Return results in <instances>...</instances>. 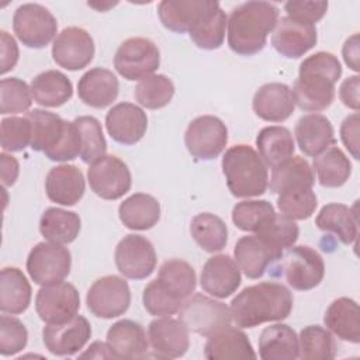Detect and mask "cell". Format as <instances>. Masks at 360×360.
I'll return each mask as SVG.
<instances>
[{
    "label": "cell",
    "mask_w": 360,
    "mask_h": 360,
    "mask_svg": "<svg viewBox=\"0 0 360 360\" xmlns=\"http://www.w3.org/2000/svg\"><path fill=\"white\" fill-rule=\"evenodd\" d=\"M294 305L290 290L276 281H262L243 288L231 302L232 321L238 328H256L264 322L285 319Z\"/></svg>",
    "instance_id": "obj_1"
},
{
    "label": "cell",
    "mask_w": 360,
    "mask_h": 360,
    "mask_svg": "<svg viewBox=\"0 0 360 360\" xmlns=\"http://www.w3.org/2000/svg\"><path fill=\"white\" fill-rule=\"evenodd\" d=\"M342 76V65L330 52H316L305 58L291 90L294 104L302 111L319 112L335 100V84Z\"/></svg>",
    "instance_id": "obj_2"
},
{
    "label": "cell",
    "mask_w": 360,
    "mask_h": 360,
    "mask_svg": "<svg viewBox=\"0 0 360 360\" xmlns=\"http://www.w3.org/2000/svg\"><path fill=\"white\" fill-rule=\"evenodd\" d=\"M278 7L269 1H246L228 18V45L240 56L259 53L278 21Z\"/></svg>",
    "instance_id": "obj_3"
},
{
    "label": "cell",
    "mask_w": 360,
    "mask_h": 360,
    "mask_svg": "<svg viewBox=\"0 0 360 360\" xmlns=\"http://www.w3.org/2000/svg\"><path fill=\"white\" fill-rule=\"evenodd\" d=\"M226 186L238 198L259 197L269 187L267 166L249 145L231 146L221 162Z\"/></svg>",
    "instance_id": "obj_4"
},
{
    "label": "cell",
    "mask_w": 360,
    "mask_h": 360,
    "mask_svg": "<svg viewBox=\"0 0 360 360\" xmlns=\"http://www.w3.org/2000/svg\"><path fill=\"white\" fill-rule=\"evenodd\" d=\"M179 319L184 323L188 332L191 330L208 338L229 326L232 315L226 304L202 294H194L183 302L179 311Z\"/></svg>",
    "instance_id": "obj_5"
},
{
    "label": "cell",
    "mask_w": 360,
    "mask_h": 360,
    "mask_svg": "<svg viewBox=\"0 0 360 360\" xmlns=\"http://www.w3.org/2000/svg\"><path fill=\"white\" fill-rule=\"evenodd\" d=\"M72 266L68 248L55 242H39L28 253L27 271L38 285H52L63 281Z\"/></svg>",
    "instance_id": "obj_6"
},
{
    "label": "cell",
    "mask_w": 360,
    "mask_h": 360,
    "mask_svg": "<svg viewBox=\"0 0 360 360\" xmlns=\"http://www.w3.org/2000/svg\"><path fill=\"white\" fill-rule=\"evenodd\" d=\"M281 270L290 287L308 291L323 280L325 263L322 256L311 246L292 245L283 252Z\"/></svg>",
    "instance_id": "obj_7"
},
{
    "label": "cell",
    "mask_w": 360,
    "mask_h": 360,
    "mask_svg": "<svg viewBox=\"0 0 360 360\" xmlns=\"http://www.w3.org/2000/svg\"><path fill=\"white\" fill-rule=\"evenodd\" d=\"M13 30L22 45L41 49L55 38L58 21L46 7L38 3H25L14 11Z\"/></svg>",
    "instance_id": "obj_8"
},
{
    "label": "cell",
    "mask_w": 360,
    "mask_h": 360,
    "mask_svg": "<svg viewBox=\"0 0 360 360\" xmlns=\"http://www.w3.org/2000/svg\"><path fill=\"white\" fill-rule=\"evenodd\" d=\"M160 65V52L158 45L142 37L125 39L114 56V68L120 76L127 80H142Z\"/></svg>",
    "instance_id": "obj_9"
},
{
    "label": "cell",
    "mask_w": 360,
    "mask_h": 360,
    "mask_svg": "<svg viewBox=\"0 0 360 360\" xmlns=\"http://www.w3.org/2000/svg\"><path fill=\"white\" fill-rule=\"evenodd\" d=\"M184 143L193 158L212 160L222 153L228 143L226 125L218 117L200 115L188 124Z\"/></svg>",
    "instance_id": "obj_10"
},
{
    "label": "cell",
    "mask_w": 360,
    "mask_h": 360,
    "mask_svg": "<svg viewBox=\"0 0 360 360\" xmlns=\"http://www.w3.org/2000/svg\"><path fill=\"white\" fill-rule=\"evenodd\" d=\"M89 311L103 319H112L125 314L131 304L128 283L118 276H104L96 280L86 295Z\"/></svg>",
    "instance_id": "obj_11"
},
{
    "label": "cell",
    "mask_w": 360,
    "mask_h": 360,
    "mask_svg": "<svg viewBox=\"0 0 360 360\" xmlns=\"http://www.w3.org/2000/svg\"><path fill=\"white\" fill-rule=\"evenodd\" d=\"M91 191L103 200H118L127 194L132 184L128 166L114 155H104L87 169Z\"/></svg>",
    "instance_id": "obj_12"
},
{
    "label": "cell",
    "mask_w": 360,
    "mask_h": 360,
    "mask_svg": "<svg viewBox=\"0 0 360 360\" xmlns=\"http://www.w3.org/2000/svg\"><path fill=\"white\" fill-rule=\"evenodd\" d=\"M118 271L131 280L149 277L156 267V252L149 239L142 235L124 236L114 252Z\"/></svg>",
    "instance_id": "obj_13"
},
{
    "label": "cell",
    "mask_w": 360,
    "mask_h": 360,
    "mask_svg": "<svg viewBox=\"0 0 360 360\" xmlns=\"http://www.w3.org/2000/svg\"><path fill=\"white\" fill-rule=\"evenodd\" d=\"M80 295L70 283L60 281L52 285H42L35 297V311L46 323H62L77 315Z\"/></svg>",
    "instance_id": "obj_14"
},
{
    "label": "cell",
    "mask_w": 360,
    "mask_h": 360,
    "mask_svg": "<svg viewBox=\"0 0 360 360\" xmlns=\"http://www.w3.org/2000/svg\"><path fill=\"white\" fill-rule=\"evenodd\" d=\"M94 56V41L91 35L80 27L63 28L52 45V58L66 70H80L86 68Z\"/></svg>",
    "instance_id": "obj_15"
},
{
    "label": "cell",
    "mask_w": 360,
    "mask_h": 360,
    "mask_svg": "<svg viewBox=\"0 0 360 360\" xmlns=\"http://www.w3.org/2000/svg\"><path fill=\"white\" fill-rule=\"evenodd\" d=\"M90 322L83 315H75L62 323H48L42 329L45 347L53 356H73L89 342Z\"/></svg>",
    "instance_id": "obj_16"
},
{
    "label": "cell",
    "mask_w": 360,
    "mask_h": 360,
    "mask_svg": "<svg viewBox=\"0 0 360 360\" xmlns=\"http://www.w3.org/2000/svg\"><path fill=\"white\" fill-rule=\"evenodd\" d=\"M318 34L312 24L301 22L290 17H283L277 21L271 35L274 49L285 58L297 59L304 56L316 45Z\"/></svg>",
    "instance_id": "obj_17"
},
{
    "label": "cell",
    "mask_w": 360,
    "mask_h": 360,
    "mask_svg": "<svg viewBox=\"0 0 360 360\" xmlns=\"http://www.w3.org/2000/svg\"><path fill=\"white\" fill-rule=\"evenodd\" d=\"M148 339L152 350L162 359H177L190 347L188 329L180 319L162 316L153 319L148 326Z\"/></svg>",
    "instance_id": "obj_18"
},
{
    "label": "cell",
    "mask_w": 360,
    "mask_h": 360,
    "mask_svg": "<svg viewBox=\"0 0 360 360\" xmlns=\"http://www.w3.org/2000/svg\"><path fill=\"white\" fill-rule=\"evenodd\" d=\"M218 6L215 0H163L158 6V15L165 28L183 34L190 32Z\"/></svg>",
    "instance_id": "obj_19"
},
{
    "label": "cell",
    "mask_w": 360,
    "mask_h": 360,
    "mask_svg": "<svg viewBox=\"0 0 360 360\" xmlns=\"http://www.w3.org/2000/svg\"><path fill=\"white\" fill-rule=\"evenodd\" d=\"M108 135L121 145H135L148 129L146 112L132 103H118L105 115Z\"/></svg>",
    "instance_id": "obj_20"
},
{
    "label": "cell",
    "mask_w": 360,
    "mask_h": 360,
    "mask_svg": "<svg viewBox=\"0 0 360 360\" xmlns=\"http://www.w3.org/2000/svg\"><path fill=\"white\" fill-rule=\"evenodd\" d=\"M240 270L229 255L210 257L201 270V288L215 298L231 297L240 285Z\"/></svg>",
    "instance_id": "obj_21"
},
{
    "label": "cell",
    "mask_w": 360,
    "mask_h": 360,
    "mask_svg": "<svg viewBox=\"0 0 360 360\" xmlns=\"http://www.w3.org/2000/svg\"><path fill=\"white\" fill-rule=\"evenodd\" d=\"M281 256V253L271 249L257 235L242 236L233 248V257L239 270H242L248 278L253 280L260 278L267 267L280 260Z\"/></svg>",
    "instance_id": "obj_22"
},
{
    "label": "cell",
    "mask_w": 360,
    "mask_h": 360,
    "mask_svg": "<svg viewBox=\"0 0 360 360\" xmlns=\"http://www.w3.org/2000/svg\"><path fill=\"white\" fill-rule=\"evenodd\" d=\"M252 108L263 121L283 122L295 108L291 89L284 83H266L256 90Z\"/></svg>",
    "instance_id": "obj_23"
},
{
    "label": "cell",
    "mask_w": 360,
    "mask_h": 360,
    "mask_svg": "<svg viewBox=\"0 0 360 360\" xmlns=\"http://www.w3.org/2000/svg\"><path fill=\"white\" fill-rule=\"evenodd\" d=\"M86 181L82 170L75 165L52 167L45 177V191L51 201L60 205H75L84 194Z\"/></svg>",
    "instance_id": "obj_24"
},
{
    "label": "cell",
    "mask_w": 360,
    "mask_h": 360,
    "mask_svg": "<svg viewBox=\"0 0 360 360\" xmlns=\"http://www.w3.org/2000/svg\"><path fill=\"white\" fill-rule=\"evenodd\" d=\"M300 150L311 158L325 152L335 143V131L330 121L322 114L302 115L294 129Z\"/></svg>",
    "instance_id": "obj_25"
},
{
    "label": "cell",
    "mask_w": 360,
    "mask_h": 360,
    "mask_svg": "<svg viewBox=\"0 0 360 360\" xmlns=\"http://www.w3.org/2000/svg\"><path fill=\"white\" fill-rule=\"evenodd\" d=\"M120 83L115 75L104 68L87 70L77 83L79 98L89 107L105 108L118 97Z\"/></svg>",
    "instance_id": "obj_26"
},
{
    "label": "cell",
    "mask_w": 360,
    "mask_h": 360,
    "mask_svg": "<svg viewBox=\"0 0 360 360\" xmlns=\"http://www.w3.org/2000/svg\"><path fill=\"white\" fill-rule=\"evenodd\" d=\"M204 357L208 360H246L256 359V353L246 333L229 325L208 336Z\"/></svg>",
    "instance_id": "obj_27"
},
{
    "label": "cell",
    "mask_w": 360,
    "mask_h": 360,
    "mask_svg": "<svg viewBox=\"0 0 360 360\" xmlns=\"http://www.w3.org/2000/svg\"><path fill=\"white\" fill-rule=\"evenodd\" d=\"M107 343L117 359H138L148 352L149 339L141 323L121 319L107 330Z\"/></svg>",
    "instance_id": "obj_28"
},
{
    "label": "cell",
    "mask_w": 360,
    "mask_h": 360,
    "mask_svg": "<svg viewBox=\"0 0 360 360\" xmlns=\"http://www.w3.org/2000/svg\"><path fill=\"white\" fill-rule=\"evenodd\" d=\"M325 326L339 339L350 343L360 342L359 305L354 300L340 297L328 307L323 316Z\"/></svg>",
    "instance_id": "obj_29"
},
{
    "label": "cell",
    "mask_w": 360,
    "mask_h": 360,
    "mask_svg": "<svg viewBox=\"0 0 360 360\" xmlns=\"http://www.w3.org/2000/svg\"><path fill=\"white\" fill-rule=\"evenodd\" d=\"M118 215L128 229L146 231L159 222L160 204L150 194L135 193L120 204Z\"/></svg>",
    "instance_id": "obj_30"
},
{
    "label": "cell",
    "mask_w": 360,
    "mask_h": 360,
    "mask_svg": "<svg viewBox=\"0 0 360 360\" xmlns=\"http://www.w3.org/2000/svg\"><path fill=\"white\" fill-rule=\"evenodd\" d=\"M298 336L285 323L263 329L259 338V356L263 360H294L298 357Z\"/></svg>",
    "instance_id": "obj_31"
},
{
    "label": "cell",
    "mask_w": 360,
    "mask_h": 360,
    "mask_svg": "<svg viewBox=\"0 0 360 360\" xmlns=\"http://www.w3.org/2000/svg\"><path fill=\"white\" fill-rule=\"evenodd\" d=\"M31 93L35 103L42 107H60L73 96V86L69 77L59 70H45L31 80Z\"/></svg>",
    "instance_id": "obj_32"
},
{
    "label": "cell",
    "mask_w": 360,
    "mask_h": 360,
    "mask_svg": "<svg viewBox=\"0 0 360 360\" xmlns=\"http://www.w3.org/2000/svg\"><path fill=\"white\" fill-rule=\"evenodd\" d=\"M32 290L17 267H4L0 273V309L4 314L17 315L24 312L31 302Z\"/></svg>",
    "instance_id": "obj_33"
},
{
    "label": "cell",
    "mask_w": 360,
    "mask_h": 360,
    "mask_svg": "<svg viewBox=\"0 0 360 360\" xmlns=\"http://www.w3.org/2000/svg\"><path fill=\"white\" fill-rule=\"evenodd\" d=\"M259 156L267 167H276L292 158L295 143L285 127H264L256 136Z\"/></svg>",
    "instance_id": "obj_34"
},
{
    "label": "cell",
    "mask_w": 360,
    "mask_h": 360,
    "mask_svg": "<svg viewBox=\"0 0 360 360\" xmlns=\"http://www.w3.org/2000/svg\"><path fill=\"white\" fill-rule=\"evenodd\" d=\"M31 124L32 138L31 148L37 152H48L53 149L65 135L68 121L62 120L58 114L34 108L25 114Z\"/></svg>",
    "instance_id": "obj_35"
},
{
    "label": "cell",
    "mask_w": 360,
    "mask_h": 360,
    "mask_svg": "<svg viewBox=\"0 0 360 360\" xmlns=\"http://www.w3.org/2000/svg\"><path fill=\"white\" fill-rule=\"evenodd\" d=\"M315 176L311 165L301 156H292L281 165L271 169L270 191L281 194L295 188H312Z\"/></svg>",
    "instance_id": "obj_36"
},
{
    "label": "cell",
    "mask_w": 360,
    "mask_h": 360,
    "mask_svg": "<svg viewBox=\"0 0 360 360\" xmlns=\"http://www.w3.org/2000/svg\"><path fill=\"white\" fill-rule=\"evenodd\" d=\"M357 224V214L340 202L323 205L315 218V225L321 231L333 233L343 245H352L356 240Z\"/></svg>",
    "instance_id": "obj_37"
},
{
    "label": "cell",
    "mask_w": 360,
    "mask_h": 360,
    "mask_svg": "<svg viewBox=\"0 0 360 360\" xmlns=\"http://www.w3.org/2000/svg\"><path fill=\"white\" fill-rule=\"evenodd\" d=\"M80 217L68 210L51 207L46 208L39 219L41 235L55 243H72L80 233Z\"/></svg>",
    "instance_id": "obj_38"
},
{
    "label": "cell",
    "mask_w": 360,
    "mask_h": 360,
    "mask_svg": "<svg viewBox=\"0 0 360 360\" xmlns=\"http://www.w3.org/2000/svg\"><path fill=\"white\" fill-rule=\"evenodd\" d=\"M312 166L319 184L328 188L342 187L352 174V163L338 146H330L315 156Z\"/></svg>",
    "instance_id": "obj_39"
},
{
    "label": "cell",
    "mask_w": 360,
    "mask_h": 360,
    "mask_svg": "<svg viewBox=\"0 0 360 360\" xmlns=\"http://www.w3.org/2000/svg\"><path fill=\"white\" fill-rule=\"evenodd\" d=\"M190 233L195 243L208 253L222 250L228 242L226 224L211 212L197 214L191 219Z\"/></svg>",
    "instance_id": "obj_40"
},
{
    "label": "cell",
    "mask_w": 360,
    "mask_h": 360,
    "mask_svg": "<svg viewBox=\"0 0 360 360\" xmlns=\"http://www.w3.org/2000/svg\"><path fill=\"white\" fill-rule=\"evenodd\" d=\"M158 280L173 295L186 301L195 291L197 277L194 269L181 259H169L160 269Z\"/></svg>",
    "instance_id": "obj_41"
},
{
    "label": "cell",
    "mask_w": 360,
    "mask_h": 360,
    "mask_svg": "<svg viewBox=\"0 0 360 360\" xmlns=\"http://www.w3.org/2000/svg\"><path fill=\"white\" fill-rule=\"evenodd\" d=\"M298 345V357L302 360H332L336 356L332 333L319 325L305 326L300 332Z\"/></svg>",
    "instance_id": "obj_42"
},
{
    "label": "cell",
    "mask_w": 360,
    "mask_h": 360,
    "mask_svg": "<svg viewBox=\"0 0 360 360\" xmlns=\"http://www.w3.org/2000/svg\"><path fill=\"white\" fill-rule=\"evenodd\" d=\"M276 215L274 207L266 200H245L232 210V222L243 232H259Z\"/></svg>",
    "instance_id": "obj_43"
},
{
    "label": "cell",
    "mask_w": 360,
    "mask_h": 360,
    "mask_svg": "<svg viewBox=\"0 0 360 360\" xmlns=\"http://www.w3.org/2000/svg\"><path fill=\"white\" fill-rule=\"evenodd\" d=\"M174 96V84L165 75H150L139 80L135 86L134 97L142 107L148 110H159L166 107Z\"/></svg>",
    "instance_id": "obj_44"
},
{
    "label": "cell",
    "mask_w": 360,
    "mask_h": 360,
    "mask_svg": "<svg viewBox=\"0 0 360 360\" xmlns=\"http://www.w3.org/2000/svg\"><path fill=\"white\" fill-rule=\"evenodd\" d=\"M226 22V14L221 8V6H218L211 10L194 28H191L188 35L193 42L201 49H218L225 39Z\"/></svg>",
    "instance_id": "obj_45"
},
{
    "label": "cell",
    "mask_w": 360,
    "mask_h": 360,
    "mask_svg": "<svg viewBox=\"0 0 360 360\" xmlns=\"http://www.w3.org/2000/svg\"><path fill=\"white\" fill-rule=\"evenodd\" d=\"M80 135V159L84 163L91 165L97 159L105 155L107 142L103 134L101 124L97 118L91 115H82L77 117L75 121Z\"/></svg>",
    "instance_id": "obj_46"
},
{
    "label": "cell",
    "mask_w": 360,
    "mask_h": 360,
    "mask_svg": "<svg viewBox=\"0 0 360 360\" xmlns=\"http://www.w3.org/2000/svg\"><path fill=\"white\" fill-rule=\"evenodd\" d=\"M255 235L264 240L271 249L283 255L285 249L297 242L300 228L295 221L284 217L283 214H276L274 218Z\"/></svg>",
    "instance_id": "obj_47"
},
{
    "label": "cell",
    "mask_w": 360,
    "mask_h": 360,
    "mask_svg": "<svg viewBox=\"0 0 360 360\" xmlns=\"http://www.w3.org/2000/svg\"><path fill=\"white\" fill-rule=\"evenodd\" d=\"M316 205L318 198L312 188L288 190L278 194L277 198L280 212L292 221L308 219L315 212Z\"/></svg>",
    "instance_id": "obj_48"
},
{
    "label": "cell",
    "mask_w": 360,
    "mask_h": 360,
    "mask_svg": "<svg viewBox=\"0 0 360 360\" xmlns=\"http://www.w3.org/2000/svg\"><path fill=\"white\" fill-rule=\"evenodd\" d=\"M32 93L28 84L18 77H6L0 82V112L18 114L30 110Z\"/></svg>",
    "instance_id": "obj_49"
},
{
    "label": "cell",
    "mask_w": 360,
    "mask_h": 360,
    "mask_svg": "<svg viewBox=\"0 0 360 360\" xmlns=\"http://www.w3.org/2000/svg\"><path fill=\"white\" fill-rule=\"evenodd\" d=\"M145 309L155 316H170L180 311L184 301L167 291L158 278L152 280L142 294Z\"/></svg>",
    "instance_id": "obj_50"
},
{
    "label": "cell",
    "mask_w": 360,
    "mask_h": 360,
    "mask_svg": "<svg viewBox=\"0 0 360 360\" xmlns=\"http://www.w3.org/2000/svg\"><path fill=\"white\" fill-rule=\"evenodd\" d=\"M0 128L1 148L4 152H21L31 145L32 129L27 117L3 118Z\"/></svg>",
    "instance_id": "obj_51"
},
{
    "label": "cell",
    "mask_w": 360,
    "mask_h": 360,
    "mask_svg": "<svg viewBox=\"0 0 360 360\" xmlns=\"http://www.w3.org/2000/svg\"><path fill=\"white\" fill-rule=\"evenodd\" d=\"M28 342L25 325L15 316L1 315L0 319V353L1 356H14L21 352Z\"/></svg>",
    "instance_id": "obj_52"
},
{
    "label": "cell",
    "mask_w": 360,
    "mask_h": 360,
    "mask_svg": "<svg viewBox=\"0 0 360 360\" xmlns=\"http://www.w3.org/2000/svg\"><path fill=\"white\" fill-rule=\"evenodd\" d=\"M80 149L82 145L77 127L75 125V122L68 121L63 138L53 149L45 152V156L53 162H68L80 156Z\"/></svg>",
    "instance_id": "obj_53"
},
{
    "label": "cell",
    "mask_w": 360,
    "mask_h": 360,
    "mask_svg": "<svg viewBox=\"0 0 360 360\" xmlns=\"http://www.w3.org/2000/svg\"><path fill=\"white\" fill-rule=\"evenodd\" d=\"M284 10L287 13V17L315 25V22L322 20L326 14L328 1H287L284 4Z\"/></svg>",
    "instance_id": "obj_54"
},
{
    "label": "cell",
    "mask_w": 360,
    "mask_h": 360,
    "mask_svg": "<svg viewBox=\"0 0 360 360\" xmlns=\"http://www.w3.org/2000/svg\"><path fill=\"white\" fill-rule=\"evenodd\" d=\"M340 138L354 159H359V112L347 115L340 125Z\"/></svg>",
    "instance_id": "obj_55"
},
{
    "label": "cell",
    "mask_w": 360,
    "mask_h": 360,
    "mask_svg": "<svg viewBox=\"0 0 360 360\" xmlns=\"http://www.w3.org/2000/svg\"><path fill=\"white\" fill-rule=\"evenodd\" d=\"M0 53H1L0 73L6 75L8 70L14 69V66L17 65L20 51L15 39L4 30L0 32Z\"/></svg>",
    "instance_id": "obj_56"
},
{
    "label": "cell",
    "mask_w": 360,
    "mask_h": 360,
    "mask_svg": "<svg viewBox=\"0 0 360 360\" xmlns=\"http://www.w3.org/2000/svg\"><path fill=\"white\" fill-rule=\"evenodd\" d=\"M359 87H360V77L357 75H354V76H350V77L345 79L340 84V89H339L340 101L346 107H349L354 111H359V107H360Z\"/></svg>",
    "instance_id": "obj_57"
},
{
    "label": "cell",
    "mask_w": 360,
    "mask_h": 360,
    "mask_svg": "<svg viewBox=\"0 0 360 360\" xmlns=\"http://www.w3.org/2000/svg\"><path fill=\"white\" fill-rule=\"evenodd\" d=\"M0 165H1V183L4 187H10L15 183L18 173H20V165L17 159L11 155H7L6 152L0 153Z\"/></svg>",
    "instance_id": "obj_58"
},
{
    "label": "cell",
    "mask_w": 360,
    "mask_h": 360,
    "mask_svg": "<svg viewBox=\"0 0 360 360\" xmlns=\"http://www.w3.org/2000/svg\"><path fill=\"white\" fill-rule=\"evenodd\" d=\"M342 55L345 59V63L354 72L360 70V62H359V34H353L350 38H347L342 48Z\"/></svg>",
    "instance_id": "obj_59"
},
{
    "label": "cell",
    "mask_w": 360,
    "mask_h": 360,
    "mask_svg": "<svg viewBox=\"0 0 360 360\" xmlns=\"http://www.w3.org/2000/svg\"><path fill=\"white\" fill-rule=\"evenodd\" d=\"M82 359L93 357V359H117L108 343L104 342H94L90 345V347L80 354Z\"/></svg>",
    "instance_id": "obj_60"
}]
</instances>
